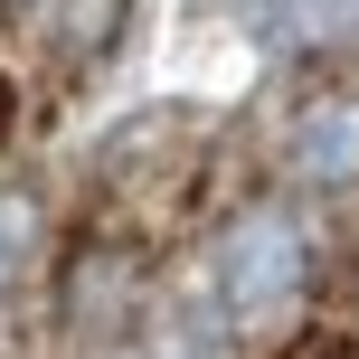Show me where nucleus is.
I'll return each mask as SVG.
<instances>
[{
  "label": "nucleus",
  "mask_w": 359,
  "mask_h": 359,
  "mask_svg": "<svg viewBox=\"0 0 359 359\" xmlns=\"http://www.w3.org/2000/svg\"><path fill=\"white\" fill-rule=\"evenodd\" d=\"M217 312L236 322V341H274L303 322L312 303V227L293 217V198H236L208 236V274Z\"/></svg>",
  "instance_id": "obj_1"
},
{
  "label": "nucleus",
  "mask_w": 359,
  "mask_h": 359,
  "mask_svg": "<svg viewBox=\"0 0 359 359\" xmlns=\"http://www.w3.org/2000/svg\"><path fill=\"white\" fill-rule=\"evenodd\" d=\"M142 303H151L142 246L123 227H86L67 246V265H57V341L76 359H114L133 341V322H142Z\"/></svg>",
  "instance_id": "obj_2"
},
{
  "label": "nucleus",
  "mask_w": 359,
  "mask_h": 359,
  "mask_svg": "<svg viewBox=\"0 0 359 359\" xmlns=\"http://www.w3.org/2000/svg\"><path fill=\"white\" fill-rule=\"evenodd\" d=\"M293 189H359V95H303L284 123Z\"/></svg>",
  "instance_id": "obj_3"
},
{
  "label": "nucleus",
  "mask_w": 359,
  "mask_h": 359,
  "mask_svg": "<svg viewBox=\"0 0 359 359\" xmlns=\"http://www.w3.org/2000/svg\"><path fill=\"white\" fill-rule=\"evenodd\" d=\"M133 359H236L246 341H236V322L217 312V293L208 284H180L161 293V303H142V322H133Z\"/></svg>",
  "instance_id": "obj_4"
},
{
  "label": "nucleus",
  "mask_w": 359,
  "mask_h": 359,
  "mask_svg": "<svg viewBox=\"0 0 359 359\" xmlns=\"http://www.w3.org/2000/svg\"><path fill=\"white\" fill-rule=\"evenodd\" d=\"M123 10H133V0H38V29H48L57 76L104 67V57H114V38H123Z\"/></svg>",
  "instance_id": "obj_5"
},
{
  "label": "nucleus",
  "mask_w": 359,
  "mask_h": 359,
  "mask_svg": "<svg viewBox=\"0 0 359 359\" xmlns=\"http://www.w3.org/2000/svg\"><path fill=\"white\" fill-rule=\"evenodd\" d=\"M38 246H48V208L29 189H0V293L38 265Z\"/></svg>",
  "instance_id": "obj_6"
},
{
  "label": "nucleus",
  "mask_w": 359,
  "mask_h": 359,
  "mask_svg": "<svg viewBox=\"0 0 359 359\" xmlns=\"http://www.w3.org/2000/svg\"><path fill=\"white\" fill-rule=\"evenodd\" d=\"M0 133H10V86H0Z\"/></svg>",
  "instance_id": "obj_7"
},
{
  "label": "nucleus",
  "mask_w": 359,
  "mask_h": 359,
  "mask_svg": "<svg viewBox=\"0 0 359 359\" xmlns=\"http://www.w3.org/2000/svg\"><path fill=\"white\" fill-rule=\"evenodd\" d=\"M0 10H10V19H19V10H38V0H0Z\"/></svg>",
  "instance_id": "obj_8"
}]
</instances>
